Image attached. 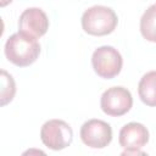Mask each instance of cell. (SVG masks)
<instances>
[{
	"instance_id": "7c38bea8",
	"label": "cell",
	"mask_w": 156,
	"mask_h": 156,
	"mask_svg": "<svg viewBox=\"0 0 156 156\" xmlns=\"http://www.w3.org/2000/svg\"><path fill=\"white\" fill-rule=\"evenodd\" d=\"M122 155H145V152L140 151V150H124L122 152Z\"/></svg>"
},
{
	"instance_id": "ba28073f",
	"label": "cell",
	"mask_w": 156,
	"mask_h": 156,
	"mask_svg": "<svg viewBox=\"0 0 156 156\" xmlns=\"http://www.w3.org/2000/svg\"><path fill=\"white\" fill-rule=\"evenodd\" d=\"M118 141L124 150H140L149 141V130L141 123H127L119 130Z\"/></svg>"
},
{
	"instance_id": "8992f818",
	"label": "cell",
	"mask_w": 156,
	"mask_h": 156,
	"mask_svg": "<svg viewBox=\"0 0 156 156\" xmlns=\"http://www.w3.org/2000/svg\"><path fill=\"white\" fill-rule=\"evenodd\" d=\"M82 141L91 149L106 147L112 140L111 126L101 119H89L80 127Z\"/></svg>"
},
{
	"instance_id": "9c48e42d",
	"label": "cell",
	"mask_w": 156,
	"mask_h": 156,
	"mask_svg": "<svg viewBox=\"0 0 156 156\" xmlns=\"http://www.w3.org/2000/svg\"><path fill=\"white\" fill-rule=\"evenodd\" d=\"M140 100L147 106H156V71L145 73L138 85Z\"/></svg>"
},
{
	"instance_id": "6da1fadb",
	"label": "cell",
	"mask_w": 156,
	"mask_h": 156,
	"mask_svg": "<svg viewBox=\"0 0 156 156\" xmlns=\"http://www.w3.org/2000/svg\"><path fill=\"white\" fill-rule=\"evenodd\" d=\"M6 58L18 67H27L37 61L40 54V45L37 38L17 32L9 37L5 43Z\"/></svg>"
},
{
	"instance_id": "30bf717a",
	"label": "cell",
	"mask_w": 156,
	"mask_h": 156,
	"mask_svg": "<svg viewBox=\"0 0 156 156\" xmlns=\"http://www.w3.org/2000/svg\"><path fill=\"white\" fill-rule=\"evenodd\" d=\"M140 33L147 41L156 43V4L147 7L140 18Z\"/></svg>"
},
{
	"instance_id": "52a82bcc",
	"label": "cell",
	"mask_w": 156,
	"mask_h": 156,
	"mask_svg": "<svg viewBox=\"0 0 156 156\" xmlns=\"http://www.w3.org/2000/svg\"><path fill=\"white\" fill-rule=\"evenodd\" d=\"M18 29L37 39L43 37L49 29L46 13L39 7H29L24 10L18 20Z\"/></svg>"
},
{
	"instance_id": "5b68a950",
	"label": "cell",
	"mask_w": 156,
	"mask_h": 156,
	"mask_svg": "<svg viewBox=\"0 0 156 156\" xmlns=\"http://www.w3.org/2000/svg\"><path fill=\"white\" fill-rule=\"evenodd\" d=\"M133 105V98L128 89L123 87H112L105 90L100 99V106L104 113L113 117L126 115Z\"/></svg>"
},
{
	"instance_id": "7a4b0ae2",
	"label": "cell",
	"mask_w": 156,
	"mask_h": 156,
	"mask_svg": "<svg viewBox=\"0 0 156 156\" xmlns=\"http://www.w3.org/2000/svg\"><path fill=\"white\" fill-rule=\"evenodd\" d=\"M118 23L116 12L107 6L95 5L84 11L82 16V28L90 35H107L112 33Z\"/></svg>"
},
{
	"instance_id": "3957f363",
	"label": "cell",
	"mask_w": 156,
	"mask_h": 156,
	"mask_svg": "<svg viewBox=\"0 0 156 156\" xmlns=\"http://www.w3.org/2000/svg\"><path fill=\"white\" fill-rule=\"evenodd\" d=\"M91 65L99 77L112 79L121 72L123 58L117 49L110 45H104L93 52Z\"/></svg>"
},
{
	"instance_id": "277c9868",
	"label": "cell",
	"mask_w": 156,
	"mask_h": 156,
	"mask_svg": "<svg viewBox=\"0 0 156 156\" xmlns=\"http://www.w3.org/2000/svg\"><path fill=\"white\" fill-rule=\"evenodd\" d=\"M40 139L43 144L55 151L66 149L73 140V130L68 123L62 119L46 121L40 129Z\"/></svg>"
},
{
	"instance_id": "8fae6325",
	"label": "cell",
	"mask_w": 156,
	"mask_h": 156,
	"mask_svg": "<svg viewBox=\"0 0 156 156\" xmlns=\"http://www.w3.org/2000/svg\"><path fill=\"white\" fill-rule=\"evenodd\" d=\"M16 94V83L11 74H9L6 71H1V106L7 105L12 101L13 96Z\"/></svg>"
},
{
	"instance_id": "4fadbf2b",
	"label": "cell",
	"mask_w": 156,
	"mask_h": 156,
	"mask_svg": "<svg viewBox=\"0 0 156 156\" xmlns=\"http://www.w3.org/2000/svg\"><path fill=\"white\" fill-rule=\"evenodd\" d=\"M13 0H0V6L1 7H5L6 5H9L10 2H12Z\"/></svg>"
}]
</instances>
